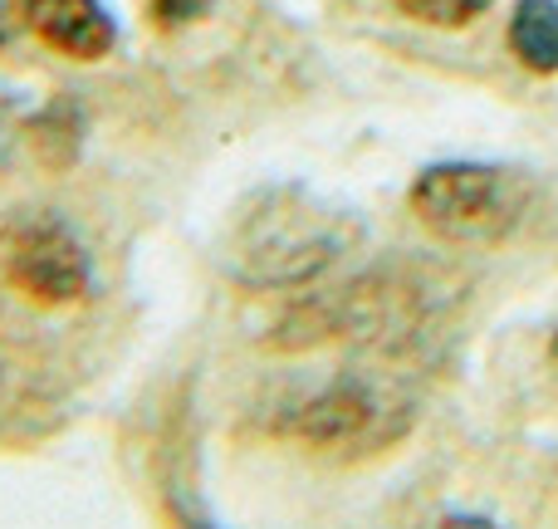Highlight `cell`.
Segmentation results:
<instances>
[{
  "instance_id": "cell-1",
  "label": "cell",
  "mask_w": 558,
  "mask_h": 529,
  "mask_svg": "<svg viewBox=\"0 0 558 529\" xmlns=\"http://www.w3.org/2000/svg\"><path fill=\"white\" fill-rule=\"evenodd\" d=\"M357 241L363 221L343 202H328L299 182H270L231 212L221 231V269L241 289H304L318 285Z\"/></svg>"
},
{
  "instance_id": "cell-2",
  "label": "cell",
  "mask_w": 558,
  "mask_h": 529,
  "mask_svg": "<svg viewBox=\"0 0 558 529\" xmlns=\"http://www.w3.org/2000/svg\"><path fill=\"white\" fill-rule=\"evenodd\" d=\"M432 314L422 279L402 275V269H367L343 285H324L308 299H299L294 309H284V318L275 324L270 348H318V344H402Z\"/></svg>"
},
{
  "instance_id": "cell-3",
  "label": "cell",
  "mask_w": 558,
  "mask_h": 529,
  "mask_svg": "<svg viewBox=\"0 0 558 529\" xmlns=\"http://www.w3.org/2000/svg\"><path fill=\"white\" fill-rule=\"evenodd\" d=\"M412 216L446 245H505L520 221L530 216L534 187L520 167L510 163H475V157H456V163H432L416 172Z\"/></svg>"
},
{
  "instance_id": "cell-4",
  "label": "cell",
  "mask_w": 558,
  "mask_h": 529,
  "mask_svg": "<svg viewBox=\"0 0 558 529\" xmlns=\"http://www.w3.org/2000/svg\"><path fill=\"white\" fill-rule=\"evenodd\" d=\"M289 436L328 456H373L402 442L412 426V397L363 373H338L304 393L284 417Z\"/></svg>"
},
{
  "instance_id": "cell-5",
  "label": "cell",
  "mask_w": 558,
  "mask_h": 529,
  "mask_svg": "<svg viewBox=\"0 0 558 529\" xmlns=\"http://www.w3.org/2000/svg\"><path fill=\"white\" fill-rule=\"evenodd\" d=\"M0 269L25 299L69 309L94 294V261L78 231L54 212H20L0 231Z\"/></svg>"
},
{
  "instance_id": "cell-6",
  "label": "cell",
  "mask_w": 558,
  "mask_h": 529,
  "mask_svg": "<svg viewBox=\"0 0 558 529\" xmlns=\"http://www.w3.org/2000/svg\"><path fill=\"white\" fill-rule=\"evenodd\" d=\"M25 29L64 59H104L118 45V20L104 0H25Z\"/></svg>"
},
{
  "instance_id": "cell-7",
  "label": "cell",
  "mask_w": 558,
  "mask_h": 529,
  "mask_svg": "<svg viewBox=\"0 0 558 529\" xmlns=\"http://www.w3.org/2000/svg\"><path fill=\"white\" fill-rule=\"evenodd\" d=\"M505 39L530 74H558V0H520Z\"/></svg>"
},
{
  "instance_id": "cell-8",
  "label": "cell",
  "mask_w": 558,
  "mask_h": 529,
  "mask_svg": "<svg viewBox=\"0 0 558 529\" xmlns=\"http://www.w3.org/2000/svg\"><path fill=\"white\" fill-rule=\"evenodd\" d=\"M407 20H422V25H436V29H461V25H475L495 0H392Z\"/></svg>"
},
{
  "instance_id": "cell-9",
  "label": "cell",
  "mask_w": 558,
  "mask_h": 529,
  "mask_svg": "<svg viewBox=\"0 0 558 529\" xmlns=\"http://www.w3.org/2000/svg\"><path fill=\"white\" fill-rule=\"evenodd\" d=\"M211 5L216 0H147V15H153L162 29H186V25L211 15Z\"/></svg>"
},
{
  "instance_id": "cell-10",
  "label": "cell",
  "mask_w": 558,
  "mask_h": 529,
  "mask_svg": "<svg viewBox=\"0 0 558 529\" xmlns=\"http://www.w3.org/2000/svg\"><path fill=\"white\" fill-rule=\"evenodd\" d=\"M20 29H25V0H0V45H10Z\"/></svg>"
},
{
  "instance_id": "cell-11",
  "label": "cell",
  "mask_w": 558,
  "mask_h": 529,
  "mask_svg": "<svg viewBox=\"0 0 558 529\" xmlns=\"http://www.w3.org/2000/svg\"><path fill=\"white\" fill-rule=\"evenodd\" d=\"M15 113H20L15 98L0 94V157H5V153H10V143H15Z\"/></svg>"
},
{
  "instance_id": "cell-12",
  "label": "cell",
  "mask_w": 558,
  "mask_h": 529,
  "mask_svg": "<svg viewBox=\"0 0 558 529\" xmlns=\"http://www.w3.org/2000/svg\"><path fill=\"white\" fill-rule=\"evenodd\" d=\"M436 529H495V520H485V515H446Z\"/></svg>"
},
{
  "instance_id": "cell-13",
  "label": "cell",
  "mask_w": 558,
  "mask_h": 529,
  "mask_svg": "<svg viewBox=\"0 0 558 529\" xmlns=\"http://www.w3.org/2000/svg\"><path fill=\"white\" fill-rule=\"evenodd\" d=\"M549 358H554V368H558V328H554V338H549Z\"/></svg>"
}]
</instances>
